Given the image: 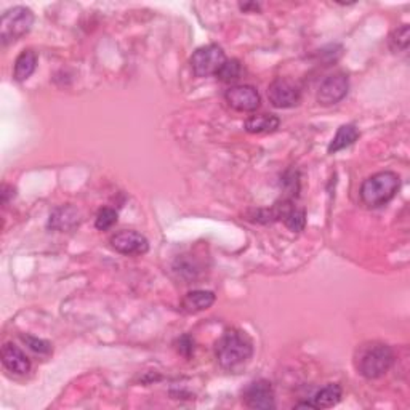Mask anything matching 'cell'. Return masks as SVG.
Segmentation results:
<instances>
[{"mask_svg": "<svg viewBox=\"0 0 410 410\" xmlns=\"http://www.w3.org/2000/svg\"><path fill=\"white\" fill-rule=\"evenodd\" d=\"M216 361L223 370L239 372L250 363L253 356V341L245 332L228 329L215 345Z\"/></svg>", "mask_w": 410, "mask_h": 410, "instance_id": "1", "label": "cell"}, {"mask_svg": "<svg viewBox=\"0 0 410 410\" xmlns=\"http://www.w3.org/2000/svg\"><path fill=\"white\" fill-rule=\"evenodd\" d=\"M356 369L367 380H377L387 375L394 364V353L391 346L380 341H370L359 346L354 359Z\"/></svg>", "mask_w": 410, "mask_h": 410, "instance_id": "2", "label": "cell"}, {"mask_svg": "<svg viewBox=\"0 0 410 410\" xmlns=\"http://www.w3.org/2000/svg\"><path fill=\"white\" fill-rule=\"evenodd\" d=\"M399 186V175L390 170L378 172L367 178L361 186V201L370 209L382 207L397 194Z\"/></svg>", "mask_w": 410, "mask_h": 410, "instance_id": "3", "label": "cell"}, {"mask_svg": "<svg viewBox=\"0 0 410 410\" xmlns=\"http://www.w3.org/2000/svg\"><path fill=\"white\" fill-rule=\"evenodd\" d=\"M34 13L26 7H13L5 11L0 20V40L2 45L13 44L31 31Z\"/></svg>", "mask_w": 410, "mask_h": 410, "instance_id": "4", "label": "cell"}, {"mask_svg": "<svg viewBox=\"0 0 410 410\" xmlns=\"http://www.w3.org/2000/svg\"><path fill=\"white\" fill-rule=\"evenodd\" d=\"M225 62L226 57L223 48L215 44H210L197 48V50L192 53L189 63L192 72H194L197 77H209L215 76Z\"/></svg>", "mask_w": 410, "mask_h": 410, "instance_id": "5", "label": "cell"}, {"mask_svg": "<svg viewBox=\"0 0 410 410\" xmlns=\"http://www.w3.org/2000/svg\"><path fill=\"white\" fill-rule=\"evenodd\" d=\"M269 102L277 110H291L300 105L301 92L293 82L287 79H276L268 87Z\"/></svg>", "mask_w": 410, "mask_h": 410, "instance_id": "6", "label": "cell"}, {"mask_svg": "<svg viewBox=\"0 0 410 410\" xmlns=\"http://www.w3.org/2000/svg\"><path fill=\"white\" fill-rule=\"evenodd\" d=\"M349 79L345 72H335L321 83L317 92V102L322 106H334L348 95Z\"/></svg>", "mask_w": 410, "mask_h": 410, "instance_id": "7", "label": "cell"}, {"mask_svg": "<svg viewBox=\"0 0 410 410\" xmlns=\"http://www.w3.org/2000/svg\"><path fill=\"white\" fill-rule=\"evenodd\" d=\"M244 404L249 409L271 410L276 407L274 388L268 380H257L252 382L244 391Z\"/></svg>", "mask_w": 410, "mask_h": 410, "instance_id": "8", "label": "cell"}, {"mask_svg": "<svg viewBox=\"0 0 410 410\" xmlns=\"http://www.w3.org/2000/svg\"><path fill=\"white\" fill-rule=\"evenodd\" d=\"M111 247L116 252L122 253L127 257H135V255H144L149 250L148 239L143 236L141 233L136 231H119L111 236L110 239Z\"/></svg>", "mask_w": 410, "mask_h": 410, "instance_id": "9", "label": "cell"}, {"mask_svg": "<svg viewBox=\"0 0 410 410\" xmlns=\"http://www.w3.org/2000/svg\"><path fill=\"white\" fill-rule=\"evenodd\" d=\"M225 100L233 110L239 112H253L260 107V93L252 86H236L226 90Z\"/></svg>", "mask_w": 410, "mask_h": 410, "instance_id": "10", "label": "cell"}, {"mask_svg": "<svg viewBox=\"0 0 410 410\" xmlns=\"http://www.w3.org/2000/svg\"><path fill=\"white\" fill-rule=\"evenodd\" d=\"M81 225V212L72 205H62L53 210L48 218V228L55 231H72L76 226Z\"/></svg>", "mask_w": 410, "mask_h": 410, "instance_id": "11", "label": "cell"}, {"mask_svg": "<svg viewBox=\"0 0 410 410\" xmlns=\"http://www.w3.org/2000/svg\"><path fill=\"white\" fill-rule=\"evenodd\" d=\"M2 364L5 365V369L16 373V375H23V373H28L29 369H31V361L13 343H5L4 345Z\"/></svg>", "mask_w": 410, "mask_h": 410, "instance_id": "12", "label": "cell"}, {"mask_svg": "<svg viewBox=\"0 0 410 410\" xmlns=\"http://www.w3.org/2000/svg\"><path fill=\"white\" fill-rule=\"evenodd\" d=\"M343 391L339 383H329L327 387L319 390L308 402V409H330L341 401Z\"/></svg>", "mask_w": 410, "mask_h": 410, "instance_id": "13", "label": "cell"}, {"mask_svg": "<svg viewBox=\"0 0 410 410\" xmlns=\"http://www.w3.org/2000/svg\"><path fill=\"white\" fill-rule=\"evenodd\" d=\"M215 293L210 291H192L186 293V297L182 301V308L186 312H201L209 310L210 306L215 303Z\"/></svg>", "mask_w": 410, "mask_h": 410, "instance_id": "14", "label": "cell"}, {"mask_svg": "<svg viewBox=\"0 0 410 410\" xmlns=\"http://www.w3.org/2000/svg\"><path fill=\"white\" fill-rule=\"evenodd\" d=\"M281 125V119L274 114H260V116H252L245 120L244 129L249 134H271L276 131Z\"/></svg>", "mask_w": 410, "mask_h": 410, "instance_id": "15", "label": "cell"}, {"mask_svg": "<svg viewBox=\"0 0 410 410\" xmlns=\"http://www.w3.org/2000/svg\"><path fill=\"white\" fill-rule=\"evenodd\" d=\"M35 68H37V55L33 50H24L18 55L15 62L13 77L16 82H24L34 74Z\"/></svg>", "mask_w": 410, "mask_h": 410, "instance_id": "16", "label": "cell"}, {"mask_svg": "<svg viewBox=\"0 0 410 410\" xmlns=\"http://www.w3.org/2000/svg\"><path fill=\"white\" fill-rule=\"evenodd\" d=\"M359 135L361 134H359L358 127H356L354 124L341 125L339 131H336V135L334 136V140H332L329 144V153L335 154L341 149L351 146V144H354V141L358 140Z\"/></svg>", "mask_w": 410, "mask_h": 410, "instance_id": "17", "label": "cell"}, {"mask_svg": "<svg viewBox=\"0 0 410 410\" xmlns=\"http://www.w3.org/2000/svg\"><path fill=\"white\" fill-rule=\"evenodd\" d=\"M240 74H242V66H240L238 59H226L215 76L216 79L221 82L231 83L234 81H238Z\"/></svg>", "mask_w": 410, "mask_h": 410, "instance_id": "18", "label": "cell"}, {"mask_svg": "<svg viewBox=\"0 0 410 410\" xmlns=\"http://www.w3.org/2000/svg\"><path fill=\"white\" fill-rule=\"evenodd\" d=\"M282 220H284L286 226L293 233L303 231L305 226H306V213H305L303 209L291 207L284 213V216H282Z\"/></svg>", "mask_w": 410, "mask_h": 410, "instance_id": "19", "label": "cell"}, {"mask_svg": "<svg viewBox=\"0 0 410 410\" xmlns=\"http://www.w3.org/2000/svg\"><path fill=\"white\" fill-rule=\"evenodd\" d=\"M409 37H410V29L407 24H404L402 28L396 29V31H393V34L390 35V48L394 53L407 52L409 40H410Z\"/></svg>", "mask_w": 410, "mask_h": 410, "instance_id": "20", "label": "cell"}, {"mask_svg": "<svg viewBox=\"0 0 410 410\" xmlns=\"http://www.w3.org/2000/svg\"><path fill=\"white\" fill-rule=\"evenodd\" d=\"M116 223H117L116 210L105 207V209L100 210L98 215H96L95 226H96V229H100V231H107V229H111L114 225H116Z\"/></svg>", "mask_w": 410, "mask_h": 410, "instance_id": "21", "label": "cell"}, {"mask_svg": "<svg viewBox=\"0 0 410 410\" xmlns=\"http://www.w3.org/2000/svg\"><path fill=\"white\" fill-rule=\"evenodd\" d=\"M21 340L26 343V345L33 349L34 353L39 354H50L52 353V345L45 340L35 339L33 335H21Z\"/></svg>", "mask_w": 410, "mask_h": 410, "instance_id": "22", "label": "cell"}, {"mask_svg": "<svg viewBox=\"0 0 410 410\" xmlns=\"http://www.w3.org/2000/svg\"><path fill=\"white\" fill-rule=\"evenodd\" d=\"M178 353L184 356V358H191L194 354V339L191 335H183L177 340Z\"/></svg>", "mask_w": 410, "mask_h": 410, "instance_id": "23", "label": "cell"}, {"mask_svg": "<svg viewBox=\"0 0 410 410\" xmlns=\"http://www.w3.org/2000/svg\"><path fill=\"white\" fill-rule=\"evenodd\" d=\"M15 197V188L13 186H8V184H4L2 186V202L7 204L10 199Z\"/></svg>", "mask_w": 410, "mask_h": 410, "instance_id": "24", "label": "cell"}, {"mask_svg": "<svg viewBox=\"0 0 410 410\" xmlns=\"http://www.w3.org/2000/svg\"><path fill=\"white\" fill-rule=\"evenodd\" d=\"M239 7H240V10H244V11L250 10V8H253V10H260V5H258V4H240Z\"/></svg>", "mask_w": 410, "mask_h": 410, "instance_id": "25", "label": "cell"}]
</instances>
